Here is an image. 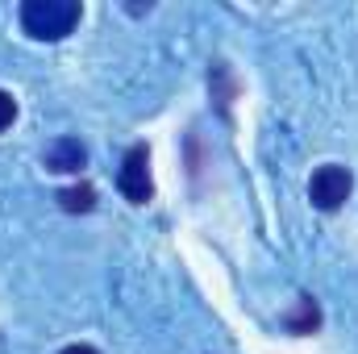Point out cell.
Here are the masks:
<instances>
[{"instance_id":"8","label":"cell","mask_w":358,"mask_h":354,"mask_svg":"<svg viewBox=\"0 0 358 354\" xmlns=\"http://www.w3.org/2000/svg\"><path fill=\"white\" fill-rule=\"evenodd\" d=\"M59 354H100L96 346H88V342H71V346H63Z\"/></svg>"},{"instance_id":"1","label":"cell","mask_w":358,"mask_h":354,"mask_svg":"<svg viewBox=\"0 0 358 354\" xmlns=\"http://www.w3.org/2000/svg\"><path fill=\"white\" fill-rule=\"evenodd\" d=\"M17 17L34 42H63L67 34H76L84 4L80 0H25Z\"/></svg>"},{"instance_id":"2","label":"cell","mask_w":358,"mask_h":354,"mask_svg":"<svg viewBox=\"0 0 358 354\" xmlns=\"http://www.w3.org/2000/svg\"><path fill=\"white\" fill-rule=\"evenodd\" d=\"M350 192H355V176L342 163H325V167H317L313 179H308V200L321 213H338L350 200Z\"/></svg>"},{"instance_id":"6","label":"cell","mask_w":358,"mask_h":354,"mask_svg":"<svg viewBox=\"0 0 358 354\" xmlns=\"http://www.w3.org/2000/svg\"><path fill=\"white\" fill-rule=\"evenodd\" d=\"M59 208H67V213H92V208H96V187H92V183H71V187H63V192H59Z\"/></svg>"},{"instance_id":"3","label":"cell","mask_w":358,"mask_h":354,"mask_svg":"<svg viewBox=\"0 0 358 354\" xmlns=\"http://www.w3.org/2000/svg\"><path fill=\"white\" fill-rule=\"evenodd\" d=\"M117 187L129 204H146L155 196V179H150V146L146 142H134L121 159V171H117Z\"/></svg>"},{"instance_id":"7","label":"cell","mask_w":358,"mask_h":354,"mask_svg":"<svg viewBox=\"0 0 358 354\" xmlns=\"http://www.w3.org/2000/svg\"><path fill=\"white\" fill-rule=\"evenodd\" d=\"M13 121H17V100H13V92L0 88V134H4Z\"/></svg>"},{"instance_id":"5","label":"cell","mask_w":358,"mask_h":354,"mask_svg":"<svg viewBox=\"0 0 358 354\" xmlns=\"http://www.w3.org/2000/svg\"><path fill=\"white\" fill-rule=\"evenodd\" d=\"M279 321H283V330H287V334L308 338V334H317V330H321V304H317L313 296H300V300H296V309H292V313H283Z\"/></svg>"},{"instance_id":"4","label":"cell","mask_w":358,"mask_h":354,"mask_svg":"<svg viewBox=\"0 0 358 354\" xmlns=\"http://www.w3.org/2000/svg\"><path fill=\"white\" fill-rule=\"evenodd\" d=\"M46 171H59V176H80L88 167V146L80 138H55L42 155Z\"/></svg>"}]
</instances>
